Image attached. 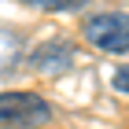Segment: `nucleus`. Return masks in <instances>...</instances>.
I'll list each match as a JSON object with an SVG mask.
<instances>
[{
	"label": "nucleus",
	"instance_id": "obj_1",
	"mask_svg": "<svg viewBox=\"0 0 129 129\" xmlns=\"http://www.w3.org/2000/svg\"><path fill=\"white\" fill-rule=\"evenodd\" d=\"M52 118V107L37 92H0V129H37Z\"/></svg>",
	"mask_w": 129,
	"mask_h": 129
},
{
	"label": "nucleus",
	"instance_id": "obj_2",
	"mask_svg": "<svg viewBox=\"0 0 129 129\" xmlns=\"http://www.w3.org/2000/svg\"><path fill=\"white\" fill-rule=\"evenodd\" d=\"M85 41L100 52H129V11H100L81 26Z\"/></svg>",
	"mask_w": 129,
	"mask_h": 129
},
{
	"label": "nucleus",
	"instance_id": "obj_3",
	"mask_svg": "<svg viewBox=\"0 0 129 129\" xmlns=\"http://www.w3.org/2000/svg\"><path fill=\"white\" fill-rule=\"evenodd\" d=\"M70 63H74V48L67 41H44L30 52V67L41 74H63L70 70Z\"/></svg>",
	"mask_w": 129,
	"mask_h": 129
},
{
	"label": "nucleus",
	"instance_id": "obj_4",
	"mask_svg": "<svg viewBox=\"0 0 129 129\" xmlns=\"http://www.w3.org/2000/svg\"><path fill=\"white\" fill-rule=\"evenodd\" d=\"M15 59H19V41L11 30H0V74L15 67Z\"/></svg>",
	"mask_w": 129,
	"mask_h": 129
},
{
	"label": "nucleus",
	"instance_id": "obj_5",
	"mask_svg": "<svg viewBox=\"0 0 129 129\" xmlns=\"http://www.w3.org/2000/svg\"><path fill=\"white\" fill-rule=\"evenodd\" d=\"M30 8H41V11H81L89 0H22Z\"/></svg>",
	"mask_w": 129,
	"mask_h": 129
},
{
	"label": "nucleus",
	"instance_id": "obj_6",
	"mask_svg": "<svg viewBox=\"0 0 129 129\" xmlns=\"http://www.w3.org/2000/svg\"><path fill=\"white\" fill-rule=\"evenodd\" d=\"M114 89H118V92H129V67H122L118 74H114Z\"/></svg>",
	"mask_w": 129,
	"mask_h": 129
}]
</instances>
